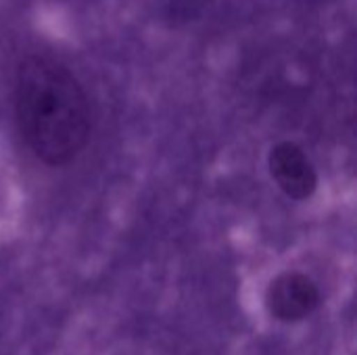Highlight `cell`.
Listing matches in <instances>:
<instances>
[{
  "instance_id": "7a4b0ae2",
  "label": "cell",
  "mask_w": 357,
  "mask_h": 355,
  "mask_svg": "<svg viewBox=\"0 0 357 355\" xmlns=\"http://www.w3.org/2000/svg\"><path fill=\"white\" fill-rule=\"evenodd\" d=\"M320 305L318 285L303 272L278 274L266 291L268 312L282 322H299Z\"/></svg>"
},
{
  "instance_id": "6da1fadb",
  "label": "cell",
  "mask_w": 357,
  "mask_h": 355,
  "mask_svg": "<svg viewBox=\"0 0 357 355\" xmlns=\"http://www.w3.org/2000/svg\"><path fill=\"white\" fill-rule=\"evenodd\" d=\"M15 111L27 146L46 165H67L88 142L86 92L59 61L46 56L23 61L17 73Z\"/></svg>"
},
{
  "instance_id": "3957f363",
  "label": "cell",
  "mask_w": 357,
  "mask_h": 355,
  "mask_svg": "<svg viewBox=\"0 0 357 355\" xmlns=\"http://www.w3.org/2000/svg\"><path fill=\"white\" fill-rule=\"evenodd\" d=\"M268 167L278 188L295 201L310 199L318 188L316 167L295 142L284 140L274 144L268 155Z\"/></svg>"
}]
</instances>
